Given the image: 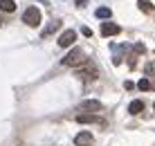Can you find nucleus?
Wrapping results in <instances>:
<instances>
[{"label":"nucleus","instance_id":"9b49d317","mask_svg":"<svg viewBox=\"0 0 155 146\" xmlns=\"http://www.w3.org/2000/svg\"><path fill=\"white\" fill-rule=\"evenodd\" d=\"M14 9H16V2H14V0H0V12H14Z\"/></svg>","mask_w":155,"mask_h":146},{"label":"nucleus","instance_id":"7ed1b4c3","mask_svg":"<svg viewBox=\"0 0 155 146\" xmlns=\"http://www.w3.org/2000/svg\"><path fill=\"white\" fill-rule=\"evenodd\" d=\"M74 41H77V32L74 29H65L61 36H58V45L61 47H72Z\"/></svg>","mask_w":155,"mask_h":146},{"label":"nucleus","instance_id":"ddd939ff","mask_svg":"<svg viewBox=\"0 0 155 146\" xmlns=\"http://www.w3.org/2000/svg\"><path fill=\"white\" fill-rule=\"evenodd\" d=\"M137 5H140V9H142V12H153V5L148 2V0H140Z\"/></svg>","mask_w":155,"mask_h":146},{"label":"nucleus","instance_id":"f8f14e48","mask_svg":"<svg viewBox=\"0 0 155 146\" xmlns=\"http://www.w3.org/2000/svg\"><path fill=\"white\" fill-rule=\"evenodd\" d=\"M58 27H61V20H52V23L47 25L45 29H43V36H50L52 32H56V29H58Z\"/></svg>","mask_w":155,"mask_h":146},{"label":"nucleus","instance_id":"0eeeda50","mask_svg":"<svg viewBox=\"0 0 155 146\" xmlns=\"http://www.w3.org/2000/svg\"><path fill=\"white\" fill-rule=\"evenodd\" d=\"M101 108H104V104L97 101V99H85V101H81V110H101Z\"/></svg>","mask_w":155,"mask_h":146},{"label":"nucleus","instance_id":"f257e3e1","mask_svg":"<svg viewBox=\"0 0 155 146\" xmlns=\"http://www.w3.org/2000/svg\"><path fill=\"white\" fill-rule=\"evenodd\" d=\"M85 58H88V56H85V52L81 50V47H72V50L61 58V63L68 65V68H77V65H83Z\"/></svg>","mask_w":155,"mask_h":146},{"label":"nucleus","instance_id":"2eb2a0df","mask_svg":"<svg viewBox=\"0 0 155 146\" xmlns=\"http://www.w3.org/2000/svg\"><path fill=\"white\" fill-rule=\"evenodd\" d=\"M81 34H83V36H88V38H90V36H92V29H90V27H83V29H81Z\"/></svg>","mask_w":155,"mask_h":146},{"label":"nucleus","instance_id":"423d86ee","mask_svg":"<svg viewBox=\"0 0 155 146\" xmlns=\"http://www.w3.org/2000/svg\"><path fill=\"white\" fill-rule=\"evenodd\" d=\"M74 144H77V146H90V144H92V135H90V131L79 133L77 137H74Z\"/></svg>","mask_w":155,"mask_h":146},{"label":"nucleus","instance_id":"9d476101","mask_svg":"<svg viewBox=\"0 0 155 146\" xmlns=\"http://www.w3.org/2000/svg\"><path fill=\"white\" fill-rule=\"evenodd\" d=\"M94 16L101 18V20H108L110 16H113V9H110V7H99L97 12H94Z\"/></svg>","mask_w":155,"mask_h":146},{"label":"nucleus","instance_id":"a211bd4d","mask_svg":"<svg viewBox=\"0 0 155 146\" xmlns=\"http://www.w3.org/2000/svg\"><path fill=\"white\" fill-rule=\"evenodd\" d=\"M77 7H85V0H77Z\"/></svg>","mask_w":155,"mask_h":146},{"label":"nucleus","instance_id":"f03ea898","mask_svg":"<svg viewBox=\"0 0 155 146\" xmlns=\"http://www.w3.org/2000/svg\"><path fill=\"white\" fill-rule=\"evenodd\" d=\"M23 23L29 25V27H38L41 25V12L36 7H27L23 12Z\"/></svg>","mask_w":155,"mask_h":146},{"label":"nucleus","instance_id":"f3484780","mask_svg":"<svg viewBox=\"0 0 155 146\" xmlns=\"http://www.w3.org/2000/svg\"><path fill=\"white\" fill-rule=\"evenodd\" d=\"M135 52H137V54L144 52V45H142V43H137V45H135Z\"/></svg>","mask_w":155,"mask_h":146},{"label":"nucleus","instance_id":"4468645a","mask_svg":"<svg viewBox=\"0 0 155 146\" xmlns=\"http://www.w3.org/2000/svg\"><path fill=\"white\" fill-rule=\"evenodd\" d=\"M137 88H140L142 92H144V90H148V88H151V81H148V79H142L140 83H137Z\"/></svg>","mask_w":155,"mask_h":146},{"label":"nucleus","instance_id":"dca6fc26","mask_svg":"<svg viewBox=\"0 0 155 146\" xmlns=\"http://www.w3.org/2000/svg\"><path fill=\"white\" fill-rule=\"evenodd\" d=\"M124 88H126V90H133V88H135V83H133V81H126Z\"/></svg>","mask_w":155,"mask_h":146},{"label":"nucleus","instance_id":"1a4fd4ad","mask_svg":"<svg viewBox=\"0 0 155 146\" xmlns=\"http://www.w3.org/2000/svg\"><path fill=\"white\" fill-rule=\"evenodd\" d=\"M77 121L79 124H94V121H101L97 115H88V112H81V115H77Z\"/></svg>","mask_w":155,"mask_h":146},{"label":"nucleus","instance_id":"6ab92c4d","mask_svg":"<svg viewBox=\"0 0 155 146\" xmlns=\"http://www.w3.org/2000/svg\"><path fill=\"white\" fill-rule=\"evenodd\" d=\"M153 108H155V104H153Z\"/></svg>","mask_w":155,"mask_h":146},{"label":"nucleus","instance_id":"6e6552de","mask_svg":"<svg viewBox=\"0 0 155 146\" xmlns=\"http://www.w3.org/2000/svg\"><path fill=\"white\" fill-rule=\"evenodd\" d=\"M128 112H130V115H140V112H144V101H142V99L130 101V106H128Z\"/></svg>","mask_w":155,"mask_h":146},{"label":"nucleus","instance_id":"20e7f679","mask_svg":"<svg viewBox=\"0 0 155 146\" xmlns=\"http://www.w3.org/2000/svg\"><path fill=\"white\" fill-rule=\"evenodd\" d=\"M97 68H94V65H85L83 70H77V77H81V79H85V81H92V79H97Z\"/></svg>","mask_w":155,"mask_h":146},{"label":"nucleus","instance_id":"39448f33","mask_svg":"<svg viewBox=\"0 0 155 146\" xmlns=\"http://www.w3.org/2000/svg\"><path fill=\"white\" fill-rule=\"evenodd\" d=\"M119 32H121V27L115 25V23H104L101 25V34H104L106 38H108V36H117Z\"/></svg>","mask_w":155,"mask_h":146}]
</instances>
